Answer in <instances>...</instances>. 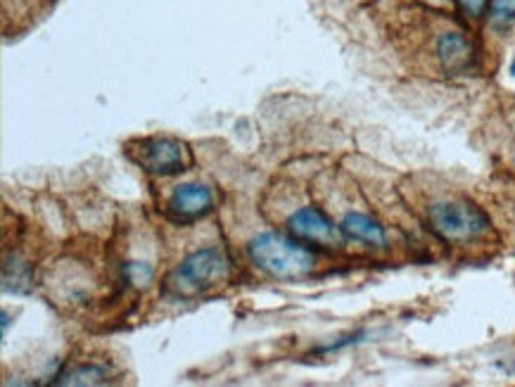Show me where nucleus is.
Wrapping results in <instances>:
<instances>
[{"instance_id": "obj_12", "label": "nucleus", "mask_w": 515, "mask_h": 387, "mask_svg": "<svg viewBox=\"0 0 515 387\" xmlns=\"http://www.w3.org/2000/svg\"><path fill=\"white\" fill-rule=\"evenodd\" d=\"M122 274L124 281L133 285V288H148L152 278H155V269L145 262H126L122 266Z\"/></svg>"}, {"instance_id": "obj_3", "label": "nucleus", "mask_w": 515, "mask_h": 387, "mask_svg": "<svg viewBox=\"0 0 515 387\" xmlns=\"http://www.w3.org/2000/svg\"><path fill=\"white\" fill-rule=\"evenodd\" d=\"M428 224L444 243H473L492 231L487 212L466 198L440 200L428 209Z\"/></svg>"}, {"instance_id": "obj_2", "label": "nucleus", "mask_w": 515, "mask_h": 387, "mask_svg": "<svg viewBox=\"0 0 515 387\" xmlns=\"http://www.w3.org/2000/svg\"><path fill=\"white\" fill-rule=\"evenodd\" d=\"M231 276V262L219 247H205L188 255L167 278V293L176 300H190L216 288Z\"/></svg>"}, {"instance_id": "obj_13", "label": "nucleus", "mask_w": 515, "mask_h": 387, "mask_svg": "<svg viewBox=\"0 0 515 387\" xmlns=\"http://www.w3.org/2000/svg\"><path fill=\"white\" fill-rule=\"evenodd\" d=\"M451 3H454L456 8L461 10V15H466L468 19H482L487 17L489 3H492V0H451Z\"/></svg>"}, {"instance_id": "obj_10", "label": "nucleus", "mask_w": 515, "mask_h": 387, "mask_svg": "<svg viewBox=\"0 0 515 387\" xmlns=\"http://www.w3.org/2000/svg\"><path fill=\"white\" fill-rule=\"evenodd\" d=\"M3 290L5 293L15 295H29L31 293V271L24 262H17L15 257L5 259L3 266Z\"/></svg>"}, {"instance_id": "obj_9", "label": "nucleus", "mask_w": 515, "mask_h": 387, "mask_svg": "<svg viewBox=\"0 0 515 387\" xmlns=\"http://www.w3.org/2000/svg\"><path fill=\"white\" fill-rule=\"evenodd\" d=\"M107 369L103 366H72V369L57 373V376L50 380L53 385H103L107 383Z\"/></svg>"}, {"instance_id": "obj_8", "label": "nucleus", "mask_w": 515, "mask_h": 387, "mask_svg": "<svg viewBox=\"0 0 515 387\" xmlns=\"http://www.w3.org/2000/svg\"><path fill=\"white\" fill-rule=\"evenodd\" d=\"M340 231L347 240L354 243H364L368 247H385L387 245V231L378 219L368 217V214L349 212L340 221Z\"/></svg>"}, {"instance_id": "obj_1", "label": "nucleus", "mask_w": 515, "mask_h": 387, "mask_svg": "<svg viewBox=\"0 0 515 387\" xmlns=\"http://www.w3.org/2000/svg\"><path fill=\"white\" fill-rule=\"evenodd\" d=\"M247 257L259 271L273 278H302L316 266L309 247L281 233H259L247 245Z\"/></svg>"}, {"instance_id": "obj_16", "label": "nucleus", "mask_w": 515, "mask_h": 387, "mask_svg": "<svg viewBox=\"0 0 515 387\" xmlns=\"http://www.w3.org/2000/svg\"><path fill=\"white\" fill-rule=\"evenodd\" d=\"M428 3H449V0H428Z\"/></svg>"}, {"instance_id": "obj_6", "label": "nucleus", "mask_w": 515, "mask_h": 387, "mask_svg": "<svg viewBox=\"0 0 515 387\" xmlns=\"http://www.w3.org/2000/svg\"><path fill=\"white\" fill-rule=\"evenodd\" d=\"M435 57L440 67L451 76L473 72L478 65V50L468 34L459 29H447L435 38Z\"/></svg>"}, {"instance_id": "obj_4", "label": "nucleus", "mask_w": 515, "mask_h": 387, "mask_svg": "<svg viewBox=\"0 0 515 387\" xmlns=\"http://www.w3.org/2000/svg\"><path fill=\"white\" fill-rule=\"evenodd\" d=\"M126 152L138 167L152 176H176L190 167L188 145L176 138H143V141H133Z\"/></svg>"}, {"instance_id": "obj_5", "label": "nucleus", "mask_w": 515, "mask_h": 387, "mask_svg": "<svg viewBox=\"0 0 515 387\" xmlns=\"http://www.w3.org/2000/svg\"><path fill=\"white\" fill-rule=\"evenodd\" d=\"M290 236L300 243L321 245V247H338L342 245V231L335 226L321 209L302 207L288 219Z\"/></svg>"}, {"instance_id": "obj_14", "label": "nucleus", "mask_w": 515, "mask_h": 387, "mask_svg": "<svg viewBox=\"0 0 515 387\" xmlns=\"http://www.w3.org/2000/svg\"><path fill=\"white\" fill-rule=\"evenodd\" d=\"M8 326H10V316L8 312H3V333H8Z\"/></svg>"}, {"instance_id": "obj_15", "label": "nucleus", "mask_w": 515, "mask_h": 387, "mask_svg": "<svg viewBox=\"0 0 515 387\" xmlns=\"http://www.w3.org/2000/svg\"><path fill=\"white\" fill-rule=\"evenodd\" d=\"M508 74L515 76V57H513V60H511V65H508Z\"/></svg>"}, {"instance_id": "obj_11", "label": "nucleus", "mask_w": 515, "mask_h": 387, "mask_svg": "<svg viewBox=\"0 0 515 387\" xmlns=\"http://www.w3.org/2000/svg\"><path fill=\"white\" fill-rule=\"evenodd\" d=\"M487 19L494 29H511L515 24V0H492Z\"/></svg>"}, {"instance_id": "obj_7", "label": "nucleus", "mask_w": 515, "mask_h": 387, "mask_svg": "<svg viewBox=\"0 0 515 387\" xmlns=\"http://www.w3.org/2000/svg\"><path fill=\"white\" fill-rule=\"evenodd\" d=\"M167 207L171 217L181 221L205 217L214 207L212 188L202 186V183H181V186H176L174 193H171Z\"/></svg>"}]
</instances>
